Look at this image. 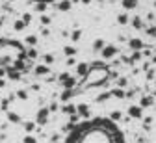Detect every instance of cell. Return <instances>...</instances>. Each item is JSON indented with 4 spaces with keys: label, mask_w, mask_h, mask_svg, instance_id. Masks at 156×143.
<instances>
[{
    "label": "cell",
    "mask_w": 156,
    "mask_h": 143,
    "mask_svg": "<svg viewBox=\"0 0 156 143\" xmlns=\"http://www.w3.org/2000/svg\"><path fill=\"white\" fill-rule=\"evenodd\" d=\"M63 143H127V139L113 119L91 117L73 126Z\"/></svg>",
    "instance_id": "6da1fadb"
}]
</instances>
